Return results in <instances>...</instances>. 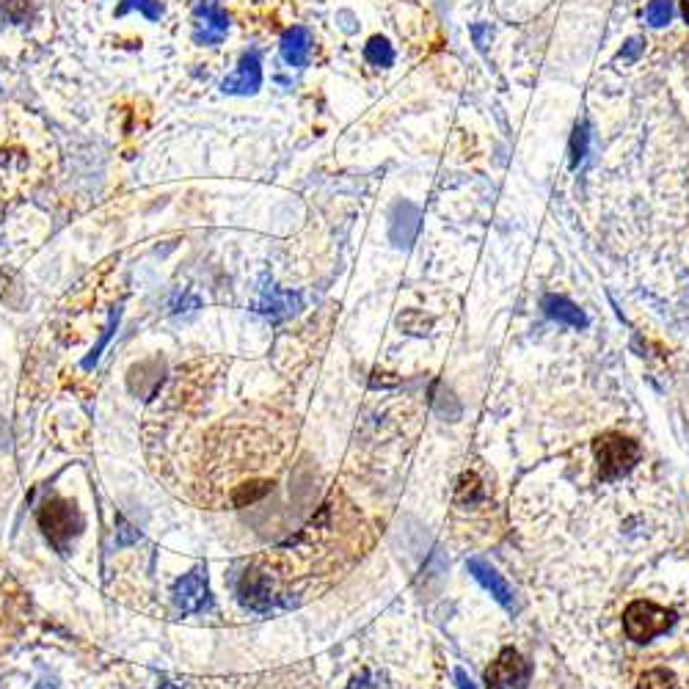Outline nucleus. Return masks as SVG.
<instances>
[{"label":"nucleus","mask_w":689,"mask_h":689,"mask_svg":"<svg viewBox=\"0 0 689 689\" xmlns=\"http://www.w3.org/2000/svg\"><path fill=\"white\" fill-rule=\"evenodd\" d=\"M193 23H196V28H193V39H196L199 45H221L226 31H229V17H226L224 9H221L218 3H213V0L196 6Z\"/></svg>","instance_id":"obj_8"},{"label":"nucleus","mask_w":689,"mask_h":689,"mask_svg":"<svg viewBox=\"0 0 689 689\" xmlns=\"http://www.w3.org/2000/svg\"><path fill=\"white\" fill-rule=\"evenodd\" d=\"M588 144H590L588 122H579V125L574 127V136H571V169H577L579 163L585 160V155H588Z\"/></svg>","instance_id":"obj_18"},{"label":"nucleus","mask_w":689,"mask_h":689,"mask_svg":"<svg viewBox=\"0 0 689 689\" xmlns=\"http://www.w3.org/2000/svg\"><path fill=\"white\" fill-rule=\"evenodd\" d=\"M348 689H389V684H386L384 676H378L373 670H364L359 676H353Z\"/></svg>","instance_id":"obj_21"},{"label":"nucleus","mask_w":689,"mask_h":689,"mask_svg":"<svg viewBox=\"0 0 689 689\" xmlns=\"http://www.w3.org/2000/svg\"><path fill=\"white\" fill-rule=\"evenodd\" d=\"M681 14H684V20L689 23V0H681Z\"/></svg>","instance_id":"obj_28"},{"label":"nucleus","mask_w":689,"mask_h":689,"mask_svg":"<svg viewBox=\"0 0 689 689\" xmlns=\"http://www.w3.org/2000/svg\"><path fill=\"white\" fill-rule=\"evenodd\" d=\"M141 12L147 20H152V23H158L160 14H163V6H160V0H122V6H119V17H125L127 12Z\"/></svg>","instance_id":"obj_20"},{"label":"nucleus","mask_w":689,"mask_h":689,"mask_svg":"<svg viewBox=\"0 0 689 689\" xmlns=\"http://www.w3.org/2000/svg\"><path fill=\"white\" fill-rule=\"evenodd\" d=\"M472 36H475L477 47L486 50L488 39H491V28H488V25H475V28H472Z\"/></svg>","instance_id":"obj_25"},{"label":"nucleus","mask_w":689,"mask_h":689,"mask_svg":"<svg viewBox=\"0 0 689 689\" xmlns=\"http://www.w3.org/2000/svg\"><path fill=\"white\" fill-rule=\"evenodd\" d=\"M400 229H406L403 232V246H411V240H414L419 229V210L414 204H397L395 221H392V238L400 235Z\"/></svg>","instance_id":"obj_13"},{"label":"nucleus","mask_w":689,"mask_h":689,"mask_svg":"<svg viewBox=\"0 0 689 689\" xmlns=\"http://www.w3.org/2000/svg\"><path fill=\"white\" fill-rule=\"evenodd\" d=\"M171 599L174 607L182 615H199L213 607V593H210V579H207V568L196 565L191 574H185L182 579L174 582L171 588Z\"/></svg>","instance_id":"obj_4"},{"label":"nucleus","mask_w":689,"mask_h":689,"mask_svg":"<svg viewBox=\"0 0 689 689\" xmlns=\"http://www.w3.org/2000/svg\"><path fill=\"white\" fill-rule=\"evenodd\" d=\"M36 689H61V687H58V678H53V676H50V678H42V681H39V684H36Z\"/></svg>","instance_id":"obj_27"},{"label":"nucleus","mask_w":689,"mask_h":689,"mask_svg":"<svg viewBox=\"0 0 689 689\" xmlns=\"http://www.w3.org/2000/svg\"><path fill=\"white\" fill-rule=\"evenodd\" d=\"M199 306H202V301H199L196 295H191L188 290H185V293H180L177 298H174L171 312H174V315H182V312H196Z\"/></svg>","instance_id":"obj_22"},{"label":"nucleus","mask_w":689,"mask_h":689,"mask_svg":"<svg viewBox=\"0 0 689 689\" xmlns=\"http://www.w3.org/2000/svg\"><path fill=\"white\" fill-rule=\"evenodd\" d=\"M543 312L552 317V320H557V323H565V326H574V328H585L588 326V315L579 309L574 301H568V298H563V295H543Z\"/></svg>","instance_id":"obj_11"},{"label":"nucleus","mask_w":689,"mask_h":689,"mask_svg":"<svg viewBox=\"0 0 689 689\" xmlns=\"http://www.w3.org/2000/svg\"><path fill=\"white\" fill-rule=\"evenodd\" d=\"M119 317H122V309H116V312H111V320H108V326H105V331H102V337H100V342L91 348V353L83 359V370H91L94 364L100 362V356H102V351L108 348V342H111V337H113V331L119 328Z\"/></svg>","instance_id":"obj_16"},{"label":"nucleus","mask_w":689,"mask_h":689,"mask_svg":"<svg viewBox=\"0 0 689 689\" xmlns=\"http://www.w3.org/2000/svg\"><path fill=\"white\" fill-rule=\"evenodd\" d=\"M676 623V612L659 607L654 601H632L623 612V629L634 643H651Z\"/></svg>","instance_id":"obj_3"},{"label":"nucleus","mask_w":689,"mask_h":689,"mask_svg":"<svg viewBox=\"0 0 689 689\" xmlns=\"http://www.w3.org/2000/svg\"><path fill=\"white\" fill-rule=\"evenodd\" d=\"M262 86V64L257 53H246L240 58V67L229 75V78L221 83V91L224 94H238V97H246V94H254V91Z\"/></svg>","instance_id":"obj_10"},{"label":"nucleus","mask_w":689,"mask_h":689,"mask_svg":"<svg viewBox=\"0 0 689 689\" xmlns=\"http://www.w3.org/2000/svg\"><path fill=\"white\" fill-rule=\"evenodd\" d=\"M309 53H312V34H309V28L295 25V28H290L282 36V58L290 67H304L306 61H309Z\"/></svg>","instance_id":"obj_12"},{"label":"nucleus","mask_w":689,"mask_h":689,"mask_svg":"<svg viewBox=\"0 0 689 689\" xmlns=\"http://www.w3.org/2000/svg\"><path fill=\"white\" fill-rule=\"evenodd\" d=\"M304 309V298L301 293H290V290H282L273 279H262L260 298H257V312L265 315L273 323H282L287 317L298 315Z\"/></svg>","instance_id":"obj_7"},{"label":"nucleus","mask_w":689,"mask_h":689,"mask_svg":"<svg viewBox=\"0 0 689 689\" xmlns=\"http://www.w3.org/2000/svg\"><path fill=\"white\" fill-rule=\"evenodd\" d=\"M364 58L373 64V67H392L395 64V50L386 42L384 36H373L367 47H364Z\"/></svg>","instance_id":"obj_14"},{"label":"nucleus","mask_w":689,"mask_h":689,"mask_svg":"<svg viewBox=\"0 0 689 689\" xmlns=\"http://www.w3.org/2000/svg\"><path fill=\"white\" fill-rule=\"evenodd\" d=\"M238 599L240 604L251 612H273L290 604L284 596H279V593L273 590L268 574H262L257 568H246V574L240 577Z\"/></svg>","instance_id":"obj_5"},{"label":"nucleus","mask_w":689,"mask_h":689,"mask_svg":"<svg viewBox=\"0 0 689 689\" xmlns=\"http://www.w3.org/2000/svg\"><path fill=\"white\" fill-rule=\"evenodd\" d=\"M593 455L599 464V477L604 483H612L618 477L629 475L634 464H640L643 447L623 433H604L593 441Z\"/></svg>","instance_id":"obj_2"},{"label":"nucleus","mask_w":689,"mask_h":689,"mask_svg":"<svg viewBox=\"0 0 689 689\" xmlns=\"http://www.w3.org/2000/svg\"><path fill=\"white\" fill-rule=\"evenodd\" d=\"M138 541V530H133L127 521H119V538H116V543L119 546H127V543Z\"/></svg>","instance_id":"obj_24"},{"label":"nucleus","mask_w":689,"mask_h":689,"mask_svg":"<svg viewBox=\"0 0 689 689\" xmlns=\"http://www.w3.org/2000/svg\"><path fill=\"white\" fill-rule=\"evenodd\" d=\"M455 681H458V689H477L475 684H472V678L466 676V670H461V667L455 670Z\"/></svg>","instance_id":"obj_26"},{"label":"nucleus","mask_w":689,"mask_h":689,"mask_svg":"<svg viewBox=\"0 0 689 689\" xmlns=\"http://www.w3.org/2000/svg\"><path fill=\"white\" fill-rule=\"evenodd\" d=\"M673 14H676L673 0H651L648 9H645V20H648V25H654V28H662V25L673 20Z\"/></svg>","instance_id":"obj_19"},{"label":"nucleus","mask_w":689,"mask_h":689,"mask_svg":"<svg viewBox=\"0 0 689 689\" xmlns=\"http://www.w3.org/2000/svg\"><path fill=\"white\" fill-rule=\"evenodd\" d=\"M530 681V662L516 651L505 648L486 670V689H524Z\"/></svg>","instance_id":"obj_6"},{"label":"nucleus","mask_w":689,"mask_h":689,"mask_svg":"<svg viewBox=\"0 0 689 689\" xmlns=\"http://www.w3.org/2000/svg\"><path fill=\"white\" fill-rule=\"evenodd\" d=\"M469 574H472V577H475L505 610L516 612V596H513L510 585L502 579V574H499L494 565H488L486 560H480V557H472V560H469Z\"/></svg>","instance_id":"obj_9"},{"label":"nucleus","mask_w":689,"mask_h":689,"mask_svg":"<svg viewBox=\"0 0 689 689\" xmlns=\"http://www.w3.org/2000/svg\"><path fill=\"white\" fill-rule=\"evenodd\" d=\"M36 521H39V530L45 532L47 543L61 554H69L72 541H75L80 532H83V527H86V519H83L78 505L61 497L47 499L45 505L39 508Z\"/></svg>","instance_id":"obj_1"},{"label":"nucleus","mask_w":689,"mask_h":689,"mask_svg":"<svg viewBox=\"0 0 689 689\" xmlns=\"http://www.w3.org/2000/svg\"><path fill=\"white\" fill-rule=\"evenodd\" d=\"M268 491H271V483H246V486H238L235 488V494H232V505H235V508L254 505V502H260Z\"/></svg>","instance_id":"obj_17"},{"label":"nucleus","mask_w":689,"mask_h":689,"mask_svg":"<svg viewBox=\"0 0 689 689\" xmlns=\"http://www.w3.org/2000/svg\"><path fill=\"white\" fill-rule=\"evenodd\" d=\"M637 689H681V687H678V678L673 670H667V667H654V670H648V673L640 678Z\"/></svg>","instance_id":"obj_15"},{"label":"nucleus","mask_w":689,"mask_h":689,"mask_svg":"<svg viewBox=\"0 0 689 689\" xmlns=\"http://www.w3.org/2000/svg\"><path fill=\"white\" fill-rule=\"evenodd\" d=\"M643 47H645L643 39H637V36H634V39H629V42H626V47L621 50V61H634V58L643 53Z\"/></svg>","instance_id":"obj_23"},{"label":"nucleus","mask_w":689,"mask_h":689,"mask_svg":"<svg viewBox=\"0 0 689 689\" xmlns=\"http://www.w3.org/2000/svg\"><path fill=\"white\" fill-rule=\"evenodd\" d=\"M160 689H182V687H177V684H171V681H163V684H160Z\"/></svg>","instance_id":"obj_29"}]
</instances>
